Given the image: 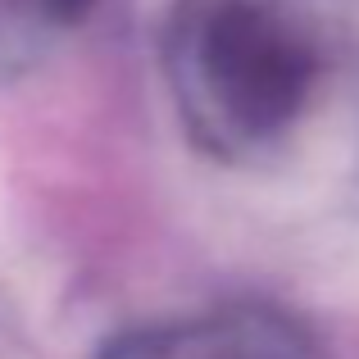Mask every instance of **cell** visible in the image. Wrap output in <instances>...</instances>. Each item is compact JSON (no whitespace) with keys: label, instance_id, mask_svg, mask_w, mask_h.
<instances>
[{"label":"cell","instance_id":"6da1fadb","mask_svg":"<svg viewBox=\"0 0 359 359\" xmlns=\"http://www.w3.org/2000/svg\"><path fill=\"white\" fill-rule=\"evenodd\" d=\"M164 87L214 168L291 210L359 214V0H177Z\"/></svg>","mask_w":359,"mask_h":359},{"label":"cell","instance_id":"7a4b0ae2","mask_svg":"<svg viewBox=\"0 0 359 359\" xmlns=\"http://www.w3.org/2000/svg\"><path fill=\"white\" fill-rule=\"evenodd\" d=\"M100 359H314V351L287 318L241 305L141 323L109 341Z\"/></svg>","mask_w":359,"mask_h":359},{"label":"cell","instance_id":"3957f363","mask_svg":"<svg viewBox=\"0 0 359 359\" xmlns=\"http://www.w3.org/2000/svg\"><path fill=\"white\" fill-rule=\"evenodd\" d=\"M87 9L91 0H0V78L46 60Z\"/></svg>","mask_w":359,"mask_h":359}]
</instances>
